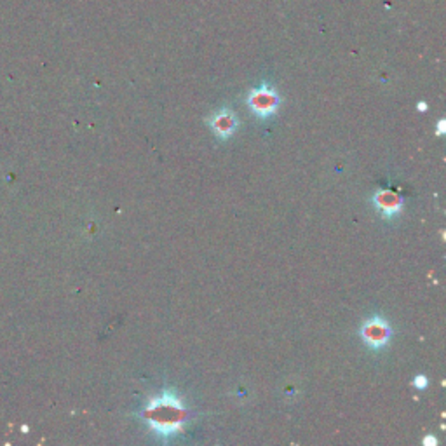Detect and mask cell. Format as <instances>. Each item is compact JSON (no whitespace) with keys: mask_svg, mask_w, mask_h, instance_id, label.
Returning a JSON list of instances; mask_svg holds the SVG:
<instances>
[{"mask_svg":"<svg viewBox=\"0 0 446 446\" xmlns=\"http://www.w3.org/2000/svg\"><path fill=\"white\" fill-rule=\"evenodd\" d=\"M140 415L148 428L164 440L182 433L188 422V411L175 389H164L159 398L145 405Z\"/></svg>","mask_w":446,"mask_h":446,"instance_id":"obj_1","label":"cell"},{"mask_svg":"<svg viewBox=\"0 0 446 446\" xmlns=\"http://www.w3.org/2000/svg\"><path fill=\"white\" fill-rule=\"evenodd\" d=\"M248 105L255 115H259L261 119H268L278 111L281 98L276 93L274 87L263 82L259 87H255V89H251V93L248 96Z\"/></svg>","mask_w":446,"mask_h":446,"instance_id":"obj_2","label":"cell"},{"mask_svg":"<svg viewBox=\"0 0 446 446\" xmlns=\"http://www.w3.org/2000/svg\"><path fill=\"white\" fill-rule=\"evenodd\" d=\"M361 340L371 349V351H379V349L386 347L392 338V328L387 322V319L380 316H373L368 321L363 322L359 330Z\"/></svg>","mask_w":446,"mask_h":446,"instance_id":"obj_3","label":"cell"},{"mask_svg":"<svg viewBox=\"0 0 446 446\" xmlns=\"http://www.w3.org/2000/svg\"><path fill=\"white\" fill-rule=\"evenodd\" d=\"M207 124H210L214 136H218L220 140H227V138H230L236 133L237 126H239V119L236 117V114L232 110L223 109L214 111L210 117V121H207Z\"/></svg>","mask_w":446,"mask_h":446,"instance_id":"obj_4","label":"cell"},{"mask_svg":"<svg viewBox=\"0 0 446 446\" xmlns=\"http://www.w3.org/2000/svg\"><path fill=\"white\" fill-rule=\"evenodd\" d=\"M373 205H375L379 213L382 214L386 220H392L394 217H398L401 213L403 205V197L399 194H396L394 190H379L373 195Z\"/></svg>","mask_w":446,"mask_h":446,"instance_id":"obj_5","label":"cell"},{"mask_svg":"<svg viewBox=\"0 0 446 446\" xmlns=\"http://www.w3.org/2000/svg\"><path fill=\"white\" fill-rule=\"evenodd\" d=\"M428 384H429V380H428V376H425V375H417V376H415V380H413V386L417 387L418 391H424L425 387H428Z\"/></svg>","mask_w":446,"mask_h":446,"instance_id":"obj_6","label":"cell"},{"mask_svg":"<svg viewBox=\"0 0 446 446\" xmlns=\"http://www.w3.org/2000/svg\"><path fill=\"white\" fill-rule=\"evenodd\" d=\"M436 443H437V440L434 436H425L424 437V445L425 446H434Z\"/></svg>","mask_w":446,"mask_h":446,"instance_id":"obj_7","label":"cell"},{"mask_svg":"<svg viewBox=\"0 0 446 446\" xmlns=\"http://www.w3.org/2000/svg\"><path fill=\"white\" fill-rule=\"evenodd\" d=\"M445 131H446V121H440V122H437V131H436V133L441 136V134H445Z\"/></svg>","mask_w":446,"mask_h":446,"instance_id":"obj_8","label":"cell"},{"mask_svg":"<svg viewBox=\"0 0 446 446\" xmlns=\"http://www.w3.org/2000/svg\"><path fill=\"white\" fill-rule=\"evenodd\" d=\"M417 109L420 110V111H425V110H428V103L420 102V103H418V105H417Z\"/></svg>","mask_w":446,"mask_h":446,"instance_id":"obj_9","label":"cell"}]
</instances>
